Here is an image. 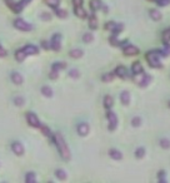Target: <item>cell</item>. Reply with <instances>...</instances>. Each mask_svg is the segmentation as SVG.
Segmentation results:
<instances>
[{
	"label": "cell",
	"instance_id": "6da1fadb",
	"mask_svg": "<svg viewBox=\"0 0 170 183\" xmlns=\"http://www.w3.org/2000/svg\"><path fill=\"white\" fill-rule=\"evenodd\" d=\"M54 143H55V145H56V148L59 150L60 156L63 157V159L69 161L70 157H72L70 156V150H69V148H68V144H66V142H65V139H64V137H63L61 133H55V136H54Z\"/></svg>",
	"mask_w": 170,
	"mask_h": 183
},
{
	"label": "cell",
	"instance_id": "7a4b0ae2",
	"mask_svg": "<svg viewBox=\"0 0 170 183\" xmlns=\"http://www.w3.org/2000/svg\"><path fill=\"white\" fill-rule=\"evenodd\" d=\"M146 60L149 62V65L153 68H161L160 63V51H149L146 54Z\"/></svg>",
	"mask_w": 170,
	"mask_h": 183
},
{
	"label": "cell",
	"instance_id": "3957f363",
	"mask_svg": "<svg viewBox=\"0 0 170 183\" xmlns=\"http://www.w3.org/2000/svg\"><path fill=\"white\" fill-rule=\"evenodd\" d=\"M26 120H28L29 126H31V127H34V128H40V126H41L39 118L37 117L35 113H33V112L26 113Z\"/></svg>",
	"mask_w": 170,
	"mask_h": 183
},
{
	"label": "cell",
	"instance_id": "277c9868",
	"mask_svg": "<svg viewBox=\"0 0 170 183\" xmlns=\"http://www.w3.org/2000/svg\"><path fill=\"white\" fill-rule=\"evenodd\" d=\"M14 26L18 30H21V32H30L33 29V25H30L29 23H26L24 19H16L14 21Z\"/></svg>",
	"mask_w": 170,
	"mask_h": 183
},
{
	"label": "cell",
	"instance_id": "5b68a950",
	"mask_svg": "<svg viewBox=\"0 0 170 183\" xmlns=\"http://www.w3.org/2000/svg\"><path fill=\"white\" fill-rule=\"evenodd\" d=\"M107 118L109 120V131H115L116 127H118V117L114 112L109 110L107 113Z\"/></svg>",
	"mask_w": 170,
	"mask_h": 183
},
{
	"label": "cell",
	"instance_id": "8992f818",
	"mask_svg": "<svg viewBox=\"0 0 170 183\" xmlns=\"http://www.w3.org/2000/svg\"><path fill=\"white\" fill-rule=\"evenodd\" d=\"M61 35L60 34H54L53 38H51V42H50V48L55 51H59L60 48H61Z\"/></svg>",
	"mask_w": 170,
	"mask_h": 183
},
{
	"label": "cell",
	"instance_id": "52a82bcc",
	"mask_svg": "<svg viewBox=\"0 0 170 183\" xmlns=\"http://www.w3.org/2000/svg\"><path fill=\"white\" fill-rule=\"evenodd\" d=\"M5 3H7V5L14 11V13H20L21 10H23V8H24V4H23V2L21 3H16V2H14V0H5Z\"/></svg>",
	"mask_w": 170,
	"mask_h": 183
},
{
	"label": "cell",
	"instance_id": "ba28073f",
	"mask_svg": "<svg viewBox=\"0 0 170 183\" xmlns=\"http://www.w3.org/2000/svg\"><path fill=\"white\" fill-rule=\"evenodd\" d=\"M123 51H124V54L125 55H137L138 53H139V49L137 48V47H134V45H131V44H128L126 47H124V49H123Z\"/></svg>",
	"mask_w": 170,
	"mask_h": 183
},
{
	"label": "cell",
	"instance_id": "9c48e42d",
	"mask_svg": "<svg viewBox=\"0 0 170 183\" xmlns=\"http://www.w3.org/2000/svg\"><path fill=\"white\" fill-rule=\"evenodd\" d=\"M11 149L16 156H23L24 154V147L20 142H13L11 144Z\"/></svg>",
	"mask_w": 170,
	"mask_h": 183
},
{
	"label": "cell",
	"instance_id": "30bf717a",
	"mask_svg": "<svg viewBox=\"0 0 170 183\" xmlns=\"http://www.w3.org/2000/svg\"><path fill=\"white\" fill-rule=\"evenodd\" d=\"M89 131H90V127H89V124L88 123H80L79 126H78V133L80 134V136H86L88 133H89Z\"/></svg>",
	"mask_w": 170,
	"mask_h": 183
},
{
	"label": "cell",
	"instance_id": "8fae6325",
	"mask_svg": "<svg viewBox=\"0 0 170 183\" xmlns=\"http://www.w3.org/2000/svg\"><path fill=\"white\" fill-rule=\"evenodd\" d=\"M131 72L134 75H140L142 73H144L143 70V65L139 63V62H135L133 65H131Z\"/></svg>",
	"mask_w": 170,
	"mask_h": 183
},
{
	"label": "cell",
	"instance_id": "7c38bea8",
	"mask_svg": "<svg viewBox=\"0 0 170 183\" xmlns=\"http://www.w3.org/2000/svg\"><path fill=\"white\" fill-rule=\"evenodd\" d=\"M23 50L25 51V54L26 55H33V54H38V51H39V49H38V47H35V45H25L24 48H23Z\"/></svg>",
	"mask_w": 170,
	"mask_h": 183
},
{
	"label": "cell",
	"instance_id": "4fadbf2b",
	"mask_svg": "<svg viewBox=\"0 0 170 183\" xmlns=\"http://www.w3.org/2000/svg\"><path fill=\"white\" fill-rule=\"evenodd\" d=\"M115 74H116L118 77H120L121 79L128 78V72H126V68H125V67H123V65H120V67H118V68L115 69Z\"/></svg>",
	"mask_w": 170,
	"mask_h": 183
},
{
	"label": "cell",
	"instance_id": "5bb4252c",
	"mask_svg": "<svg viewBox=\"0 0 170 183\" xmlns=\"http://www.w3.org/2000/svg\"><path fill=\"white\" fill-rule=\"evenodd\" d=\"M11 80H13V83L14 84H16V85H20V84H23V77L20 75V73H18V72H13L11 73Z\"/></svg>",
	"mask_w": 170,
	"mask_h": 183
},
{
	"label": "cell",
	"instance_id": "9a60e30c",
	"mask_svg": "<svg viewBox=\"0 0 170 183\" xmlns=\"http://www.w3.org/2000/svg\"><path fill=\"white\" fill-rule=\"evenodd\" d=\"M109 156L113 159H115V161H120L123 158V153H121L120 150H118V149H110L109 150Z\"/></svg>",
	"mask_w": 170,
	"mask_h": 183
},
{
	"label": "cell",
	"instance_id": "2e32d148",
	"mask_svg": "<svg viewBox=\"0 0 170 183\" xmlns=\"http://www.w3.org/2000/svg\"><path fill=\"white\" fill-rule=\"evenodd\" d=\"M120 100H121V103L124 105H128L130 103V94L128 93L126 90H124V92H121V93H120Z\"/></svg>",
	"mask_w": 170,
	"mask_h": 183
},
{
	"label": "cell",
	"instance_id": "e0dca14e",
	"mask_svg": "<svg viewBox=\"0 0 170 183\" xmlns=\"http://www.w3.org/2000/svg\"><path fill=\"white\" fill-rule=\"evenodd\" d=\"M150 82H151V77H150V75H148V74H144V73H143V78H142L138 83H139V85H140V87H143V88H144V87L149 85V83H150Z\"/></svg>",
	"mask_w": 170,
	"mask_h": 183
},
{
	"label": "cell",
	"instance_id": "ac0fdd59",
	"mask_svg": "<svg viewBox=\"0 0 170 183\" xmlns=\"http://www.w3.org/2000/svg\"><path fill=\"white\" fill-rule=\"evenodd\" d=\"M74 13L76 16H79L80 19L86 18V11L83 9V7H74Z\"/></svg>",
	"mask_w": 170,
	"mask_h": 183
},
{
	"label": "cell",
	"instance_id": "d6986e66",
	"mask_svg": "<svg viewBox=\"0 0 170 183\" xmlns=\"http://www.w3.org/2000/svg\"><path fill=\"white\" fill-rule=\"evenodd\" d=\"M90 8H91V10L93 11H96V10H99L101 7H103V3L100 2V0H90Z\"/></svg>",
	"mask_w": 170,
	"mask_h": 183
},
{
	"label": "cell",
	"instance_id": "ffe728a7",
	"mask_svg": "<svg viewBox=\"0 0 170 183\" xmlns=\"http://www.w3.org/2000/svg\"><path fill=\"white\" fill-rule=\"evenodd\" d=\"M28 55L25 54V51L23 50V49H20V50H18L16 53H15V59L18 60V62H24L25 60V58H26Z\"/></svg>",
	"mask_w": 170,
	"mask_h": 183
},
{
	"label": "cell",
	"instance_id": "44dd1931",
	"mask_svg": "<svg viewBox=\"0 0 170 183\" xmlns=\"http://www.w3.org/2000/svg\"><path fill=\"white\" fill-rule=\"evenodd\" d=\"M69 55L72 58H74V59H79V58L83 56V50L81 49H73V50H70Z\"/></svg>",
	"mask_w": 170,
	"mask_h": 183
},
{
	"label": "cell",
	"instance_id": "7402d4cb",
	"mask_svg": "<svg viewBox=\"0 0 170 183\" xmlns=\"http://www.w3.org/2000/svg\"><path fill=\"white\" fill-rule=\"evenodd\" d=\"M65 67H66V64H65L64 62H55V63L51 65V69H54V70H56V72H60V70L65 69Z\"/></svg>",
	"mask_w": 170,
	"mask_h": 183
},
{
	"label": "cell",
	"instance_id": "603a6c76",
	"mask_svg": "<svg viewBox=\"0 0 170 183\" xmlns=\"http://www.w3.org/2000/svg\"><path fill=\"white\" fill-rule=\"evenodd\" d=\"M89 26H90V29H96L98 28V19H96V16L93 14L90 18H89Z\"/></svg>",
	"mask_w": 170,
	"mask_h": 183
},
{
	"label": "cell",
	"instance_id": "cb8c5ba5",
	"mask_svg": "<svg viewBox=\"0 0 170 183\" xmlns=\"http://www.w3.org/2000/svg\"><path fill=\"white\" fill-rule=\"evenodd\" d=\"M41 93H43V96H45V97L50 98V97L53 96V89H51L50 87L45 85V87H43V88H41Z\"/></svg>",
	"mask_w": 170,
	"mask_h": 183
},
{
	"label": "cell",
	"instance_id": "d4e9b609",
	"mask_svg": "<svg viewBox=\"0 0 170 183\" xmlns=\"http://www.w3.org/2000/svg\"><path fill=\"white\" fill-rule=\"evenodd\" d=\"M150 18L153 19V20H160L161 19V13L160 11H158L156 9H153V10H150Z\"/></svg>",
	"mask_w": 170,
	"mask_h": 183
},
{
	"label": "cell",
	"instance_id": "484cf974",
	"mask_svg": "<svg viewBox=\"0 0 170 183\" xmlns=\"http://www.w3.org/2000/svg\"><path fill=\"white\" fill-rule=\"evenodd\" d=\"M113 104H114L113 98L110 96H105V98H104V107L108 108V109H110L113 107Z\"/></svg>",
	"mask_w": 170,
	"mask_h": 183
},
{
	"label": "cell",
	"instance_id": "4316f807",
	"mask_svg": "<svg viewBox=\"0 0 170 183\" xmlns=\"http://www.w3.org/2000/svg\"><path fill=\"white\" fill-rule=\"evenodd\" d=\"M163 42H164V44H169L170 43V28L169 29H166V30H164V33H163Z\"/></svg>",
	"mask_w": 170,
	"mask_h": 183
},
{
	"label": "cell",
	"instance_id": "83f0119b",
	"mask_svg": "<svg viewBox=\"0 0 170 183\" xmlns=\"http://www.w3.org/2000/svg\"><path fill=\"white\" fill-rule=\"evenodd\" d=\"M35 181H37V177H35V174H34L33 172H29L25 176V182L26 183H35Z\"/></svg>",
	"mask_w": 170,
	"mask_h": 183
},
{
	"label": "cell",
	"instance_id": "f1b7e54d",
	"mask_svg": "<svg viewBox=\"0 0 170 183\" xmlns=\"http://www.w3.org/2000/svg\"><path fill=\"white\" fill-rule=\"evenodd\" d=\"M44 2L46 3V5H49L53 9H55L60 5V0H44Z\"/></svg>",
	"mask_w": 170,
	"mask_h": 183
},
{
	"label": "cell",
	"instance_id": "f546056e",
	"mask_svg": "<svg viewBox=\"0 0 170 183\" xmlns=\"http://www.w3.org/2000/svg\"><path fill=\"white\" fill-rule=\"evenodd\" d=\"M55 176H56V178H59L60 181H65V179H66V173H65L64 169H56V171H55Z\"/></svg>",
	"mask_w": 170,
	"mask_h": 183
},
{
	"label": "cell",
	"instance_id": "4dcf8cb0",
	"mask_svg": "<svg viewBox=\"0 0 170 183\" xmlns=\"http://www.w3.org/2000/svg\"><path fill=\"white\" fill-rule=\"evenodd\" d=\"M144 156H145V149H144L143 147L137 148V150H135V157H137L138 159H140V158H143Z\"/></svg>",
	"mask_w": 170,
	"mask_h": 183
},
{
	"label": "cell",
	"instance_id": "1f68e13d",
	"mask_svg": "<svg viewBox=\"0 0 170 183\" xmlns=\"http://www.w3.org/2000/svg\"><path fill=\"white\" fill-rule=\"evenodd\" d=\"M83 40H84V43H91L94 40V35L91 33H85L83 35Z\"/></svg>",
	"mask_w": 170,
	"mask_h": 183
},
{
	"label": "cell",
	"instance_id": "d6a6232c",
	"mask_svg": "<svg viewBox=\"0 0 170 183\" xmlns=\"http://www.w3.org/2000/svg\"><path fill=\"white\" fill-rule=\"evenodd\" d=\"M55 14H56V16H59V18H61V19H64V18L68 16V14H66L65 10H63V9H58V8H55Z\"/></svg>",
	"mask_w": 170,
	"mask_h": 183
},
{
	"label": "cell",
	"instance_id": "836d02e7",
	"mask_svg": "<svg viewBox=\"0 0 170 183\" xmlns=\"http://www.w3.org/2000/svg\"><path fill=\"white\" fill-rule=\"evenodd\" d=\"M113 79H114V74L113 73H107V74L103 75V82H105V83L113 82Z\"/></svg>",
	"mask_w": 170,
	"mask_h": 183
},
{
	"label": "cell",
	"instance_id": "e575fe53",
	"mask_svg": "<svg viewBox=\"0 0 170 183\" xmlns=\"http://www.w3.org/2000/svg\"><path fill=\"white\" fill-rule=\"evenodd\" d=\"M160 145H161L163 148L168 149V148H170V141L166 139V138H163V139H160Z\"/></svg>",
	"mask_w": 170,
	"mask_h": 183
},
{
	"label": "cell",
	"instance_id": "d590c367",
	"mask_svg": "<svg viewBox=\"0 0 170 183\" xmlns=\"http://www.w3.org/2000/svg\"><path fill=\"white\" fill-rule=\"evenodd\" d=\"M40 129H41V132H43V134L44 136H46V137H50L51 136V132H50V129L46 127V126H40Z\"/></svg>",
	"mask_w": 170,
	"mask_h": 183
},
{
	"label": "cell",
	"instance_id": "8d00e7d4",
	"mask_svg": "<svg viewBox=\"0 0 170 183\" xmlns=\"http://www.w3.org/2000/svg\"><path fill=\"white\" fill-rule=\"evenodd\" d=\"M123 29H124V25H123V24H116V26H115L114 30H113V34H114V35H118Z\"/></svg>",
	"mask_w": 170,
	"mask_h": 183
},
{
	"label": "cell",
	"instance_id": "74e56055",
	"mask_svg": "<svg viewBox=\"0 0 170 183\" xmlns=\"http://www.w3.org/2000/svg\"><path fill=\"white\" fill-rule=\"evenodd\" d=\"M131 124H133L134 127H139V126L142 124V119H140L139 117H134L133 120H131Z\"/></svg>",
	"mask_w": 170,
	"mask_h": 183
},
{
	"label": "cell",
	"instance_id": "f35d334b",
	"mask_svg": "<svg viewBox=\"0 0 170 183\" xmlns=\"http://www.w3.org/2000/svg\"><path fill=\"white\" fill-rule=\"evenodd\" d=\"M69 77H72V78H79L80 77V73H79V70L78 69H70V72H69Z\"/></svg>",
	"mask_w": 170,
	"mask_h": 183
},
{
	"label": "cell",
	"instance_id": "ab89813d",
	"mask_svg": "<svg viewBox=\"0 0 170 183\" xmlns=\"http://www.w3.org/2000/svg\"><path fill=\"white\" fill-rule=\"evenodd\" d=\"M14 103H15V105L21 107V105H24V98L23 97H15L14 98Z\"/></svg>",
	"mask_w": 170,
	"mask_h": 183
},
{
	"label": "cell",
	"instance_id": "60d3db41",
	"mask_svg": "<svg viewBox=\"0 0 170 183\" xmlns=\"http://www.w3.org/2000/svg\"><path fill=\"white\" fill-rule=\"evenodd\" d=\"M109 42H110L113 45H115V47L120 45V44H119V42H118V39H116V35H114V34H113V35L109 38Z\"/></svg>",
	"mask_w": 170,
	"mask_h": 183
},
{
	"label": "cell",
	"instance_id": "b9f144b4",
	"mask_svg": "<svg viewBox=\"0 0 170 183\" xmlns=\"http://www.w3.org/2000/svg\"><path fill=\"white\" fill-rule=\"evenodd\" d=\"M156 4L159 7H166L170 4V0H156Z\"/></svg>",
	"mask_w": 170,
	"mask_h": 183
},
{
	"label": "cell",
	"instance_id": "7bdbcfd3",
	"mask_svg": "<svg viewBox=\"0 0 170 183\" xmlns=\"http://www.w3.org/2000/svg\"><path fill=\"white\" fill-rule=\"evenodd\" d=\"M116 26V23H114V21H109L107 25H105V28L107 29H109V30H111V32H113V30H114V28Z\"/></svg>",
	"mask_w": 170,
	"mask_h": 183
},
{
	"label": "cell",
	"instance_id": "ee69618b",
	"mask_svg": "<svg viewBox=\"0 0 170 183\" xmlns=\"http://www.w3.org/2000/svg\"><path fill=\"white\" fill-rule=\"evenodd\" d=\"M58 73H59V72H56V70L51 69V72H50V74H49L50 79H56V78H58Z\"/></svg>",
	"mask_w": 170,
	"mask_h": 183
},
{
	"label": "cell",
	"instance_id": "f6af8a7d",
	"mask_svg": "<svg viewBox=\"0 0 170 183\" xmlns=\"http://www.w3.org/2000/svg\"><path fill=\"white\" fill-rule=\"evenodd\" d=\"M164 177H165V172H164V171H160L159 174H158V178H159L161 182H165V178H164Z\"/></svg>",
	"mask_w": 170,
	"mask_h": 183
},
{
	"label": "cell",
	"instance_id": "bcb514c9",
	"mask_svg": "<svg viewBox=\"0 0 170 183\" xmlns=\"http://www.w3.org/2000/svg\"><path fill=\"white\" fill-rule=\"evenodd\" d=\"M74 7H83V0H73Z\"/></svg>",
	"mask_w": 170,
	"mask_h": 183
},
{
	"label": "cell",
	"instance_id": "7dc6e473",
	"mask_svg": "<svg viewBox=\"0 0 170 183\" xmlns=\"http://www.w3.org/2000/svg\"><path fill=\"white\" fill-rule=\"evenodd\" d=\"M0 56L2 58H4V56H7V51H5V49L0 45Z\"/></svg>",
	"mask_w": 170,
	"mask_h": 183
},
{
	"label": "cell",
	"instance_id": "c3c4849f",
	"mask_svg": "<svg viewBox=\"0 0 170 183\" xmlns=\"http://www.w3.org/2000/svg\"><path fill=\"white\" fill-rule=\"evenodd\" d=\"M50 14H46V13H43V15H41V19H44V20H50Z\"/></svg>",
	"mask_w": 170,
	"mask_h": 183
},
{
	"label": "cell",
	"instance_id": "681fc988",
	"mask_svg": "<svg viewBox=\"0 0 170 183\" xmlns=\"http://www.w3.org/2000/svg\"><path fill=\"white\" fill-rule=\"evenodd\" d=\"M31 2V0H23V4L25 5V4H28V3H30Z\"/></svg>",
	"mask_w": 170,
	"mask_h": 183
},
{
	"label": "cell",
	"instance_id": "f907efd6",
	"mask_svg": "<svg viewBox=\"0 0 170 183\" xmlns=\"http://www.w3.org/2000/svg\"><path fill=\"white\" fill-rule=\"evenodd\" d=\"M150 2H156V0H150Z\"/></svg>",
	"mask_w": 170,
	"mask_h": 183
},
{
	"label": "cell",
	"instance_id": "816d5d0a",
	"mask_svg": "<svg viewBox=\"0 0 170 183\" xmlns=\"http://www.w3.org/2000/svg\"><path fill=\"white\" fill-rule=\"evenodd\" d=\"M169 107H170V102H169Z\"/></svg>",
	"mask_w": 170,
	"mask_h": 183
}]
</instances>
